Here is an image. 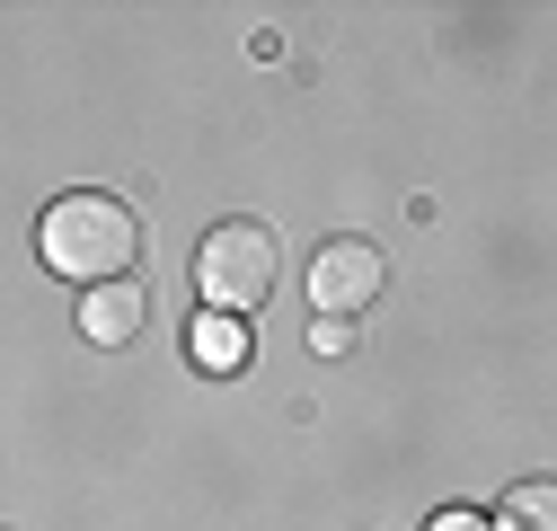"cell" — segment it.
<instances>
[{
  "instance_id": "obj_1",
  "label": "cell",
  "mask_w": 557,
  "mask_h": 531,
  "mask_svg": "<svg viewBox=\"0 0 557 531\" xmlns=\"http://www.w3.org/2000/svg\"><path fill=\"white\" fill-rule=\"evenodd\" d=\"M36 248L62 284H124L133 248H143V231H133V213L115 205V195H62V205L36 222Z\"/></svg>"
},
{
  "instance_id": "obj_2",
  "label": "cell",
  "mask_w": 557,
  "mask_h": 531,
  "mask_svg": "<svg viewBox=\"0 0 557 531\" xmlns=\"http://www.w3.org/2000/svg\"><path fill=\"white\" fill-rule=\"evenodd\" d=\"M274 275H284V248H274L265 222H222V231H203V248H195V293H203V310H222V319L257 310L274 293Z\"/></svg>"
},
{
  "instance_id": "obj_3",
  "label": "cell",
  "mask_w": 557,
  "mask_h": 531,
  "mask_svg": "<svg viewBox=\"0 0 557 531\" xmlns=\"http://www.w3.org/2000/svg\"><path fill=\"white\" fill-rule=\"evenodd\" d=\"M372 293H381V248H363V239H327V248L310 257V301H319L327 319H355Z\"/></svg>"
},
{
  "instance_id": "obj_4",
  "label": "cell",
  "mask_w": 557,
  "mask_h": 531,
  "mask_svg": "<svg viewBox=\"0 0 557 531\" xmlns=\"http://www.w3.org/2000/svg\"><path fill=\"white\" fill-rule=\"evenodd\" d=\"M143 328H151V293L143 284H89L81 293V337L89 346H133V337H143Z\"/></svg>"
},
{
  "instance_id": "obj_5",
  "label": "cell",
  "mask_w": 557,
  "mask_h": 531,
  "mask_svg": "<svg viewBox=\"0 0 557 531\" xmlns=\"http://www.w3.org/2000/svg\"><path fill=\"white\" fill-rule=\"evenodd\" d=\"M186 355H195L203 372H239V363H248V328L222 319V310H203V319L186 328Z\"/></svg>"
},
{
  "instance_id": "obj_6",
  "label": "cell",
  "mask_w": 557,
  "mask_h": 531,
  "mask_svg": "<svg viewBox=\"0 0 557 531\" xmlns=\"http://www.w3.org/2000/svg\"><path fill=\"white\" fill-rule=\"evenodd\" d=\"M548 505H557L548 487H522V496H513L505 514H513V531H548Z\"/></svg>"
},
{
  "instance_id": "obj_7",
  "label": "cell",
  "mask_w": 557,
  "mask_h": 531,
  "mask_svg": "<svg viewBox=\"0 0 557 531\" xmlns=\"http://www.w3.org/2000/svg\"><path fill=\"white\" fill-rule=\"evenodd\" d=\"M319 355H345V346H355V328H345V319H319V337H310Z\"/></svg>"
},
{
  "instance_id": "obj_8",
  "label": "cell",
  "mask_w": 557,
  "mask_h": 531,
  "mask_svg": "<svg viewBox=\"0 0 557 531\" xmlns=\"http://www.w3.org/2000/svg\"><path fill=\"white\" fill-rule=\"evenodd\" d=\"M434 531H486V514H434Z\"/></svg>"
}]
</instances>
